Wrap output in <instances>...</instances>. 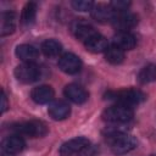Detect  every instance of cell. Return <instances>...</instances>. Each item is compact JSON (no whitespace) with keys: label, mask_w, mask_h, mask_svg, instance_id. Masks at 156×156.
Returning <instances> with one entry per match:
<instances>
[{"label":"cell","mask_w":156,"mask_h":156,"mask_svg":"<svg viewBox=\"0 0 156 156\" xmlns=\"http://www.w3.org/2000/svg\"><path fill=\"white\" fill-rule=\"evenodd\" d=\"M152 156H156V155H152Z\"/></svg>","instance_id":"27"},{"label":"cell","mask_w":156,"mask_h":156,"mask_svg":"<svg viewBox=\"0 0 156 156\" xmlns=\"http://www.w3.org/2000/svg\"><path fill=\"white\" fill-rule=\"evenodd\" d=\"M102 118L110 123H124L133 118V108L130 106L116 104L102 112Z\"/></svg>","instance_id":"3"},{"label":"cell","mask_w":156,"mask_h":156,"mask_svg":"<svg viewBox=\"0 0 156 156\" xmlns=\"http://www.w3.org/2000/svg\"><path fill=\"white\" fill-rule=\"evenodd\" d=\"M48 112L50 115V117L55 121H61V119H65L69 116L71 113V107L69 105L63 101V100H56L54 102H51L49 105V108H48Z\"/></svg>","instance_id":"11"},{"label":"cell","mask_w":156,"mask_h":156,"mask_svg":"<svg viewBox=\"0 0 156 156\" xmlns=\"http://www.w3.org/2000/svg\"><path fill=\"white\" fill-rule=\"evenodd\" d=\"M37 15V4L35 2H27L26 6L23 7L22 15H21V22L24 26H30Z\"/></svg>","instance_id":"22"},{"label":"cell","mask_w":156,"mask_h":156,"mask_svg":"<svg viewBox=\"0 0 156 156\" xmlns=\"http://www.w3.org/2000/svg\"><path fill=\"white\" fill-rule=\"evenodd\" d=\"M16 56L22 60L23 62H34L38 56H39V51L35 46L29 45V44H21L16 48Z\"/></svg>","instance_id":"16"},{"label":"cell","mask_w":156,"mask_h":156,"mask_svg":"<svg viewBox=\"0 0 156 156\" xmlns=\"http://www.w3.org/2000/svg\"><path fill=\"white\" fill-rule=\"evenodd\" d=\"M58 68L67 74H74L82 69V61L77 55L66 52L58 58Z\"/></svg>","instance_id":"6"},{"label":"cell","mask_w":156,"mask_h":156,"mask_svg":"<svg viewBox=\"0 0 156 156\" xmlns=\"http://www.w3.org/2000/svg\"><path fill=\"white\" fill-rule=\"evenodd\" d=\"M138 80L141 84H147L156 80V65L150 63L143 67L138 74Z\"/></svg>","instance_id":"21"},{"label":"cell","mask_w":156,"mask_h":156,"mask_svg":"<svg viewBox=\"0 0 156 156\" xmlns=\"http://www.w3.org/2000/svg\"><path fill=\"white\" fill-rule=\"evenodd\" d=\"M108 5L115 11V13H119V12H126L127 9L130 6V2L126 0H113Z\"/></svg>","instance_id":"24"},{"label":"cell","mask_w":156,"mask_h":156,"mask_svg":"<svg viewBox=\"0 0 156 156\" xmlns=\"http://www.w3.org/2000/svg\"><path fill=\"white\" fill-rule=\"evenodd\" d=\"M41 51L44 52L45 56L55 57V56H58V54H61L62 45L55 39H48L41 44Z\"/></svg>","instance_id":"19"},{"label":"cell","mask_w":156,"mask_h":156,"mask_svg":"<svg viewBox=\"0 0 156 156\" xmlns=\"http://www.w3.org/2000/svg\"><path fill=\"white\" fill-rule=\"evenodd\" d=\"M54 89L50 85H39L30 93V98L37 104H48L54 99Z\"/></svg>","instance_id":"14"},{"label":"cell","mask_w":156,"mask_h":156,"mask_svg":"<svg viewBox=\"0 0 156 156\" xmlns=\"http://www.w3.org/2000/svg\"><path fill=\"white\" fill-rule=\"evenodd\" d=\"M9 108V102H7V98L4 90H1V112L4 113L6 110Z\"/></svg>","instance_id":"26"},{"label":"cell","mask_w":156,"mask_h":156,"mask_svg":"<svg viewBox=\"0 0 156 156\" xmlns=\"http://www.w3.org/2000/svg\"><path fill=\"white\" fill-rule=\"evenodd\" d=\"M113 45L119 48L121 50H132L136 45L135 37L129 32H117L113 35Z\"/></svg>","instance_id":"13"},{"label":"cell","mask_w":156,"mask_h":156,"mask_svg":"<svg viewBox=\"0 0 156 156\" xmlns=\"http://www.w3.org/2000/svg\"><path fill=\"white\" fill-rule=\"evenodd\" d=\"M15 76L21 83L29 84L37 82L40 78L41 71L40 67L34 62H23L15 68Z\"/></svg>","instance_id":"5"},{"label":"cell","mask_w":156,"mask_h":156,"mask_svg":"<svg viewBox=\"0 0 156 156\" xmlns=\"http://www.w3.org/2000/svg\"><path fill=\"white\" fill-rule=\"evenodd\" d=\"M106 98L110 100L116 101V104H122L126 106H134L143 102L146 99V95L139 89H122L117 91H108L106 93Z\"/></svg>","instance_id":"2"},{"label":"cell","mask_w":156,"mask_h":156,"mask_svg":"<svg viewBox=\"0 0 156 156\" xmlns=\"http://www.w3.org/2000/svg\"><path fill=\"white\" fill-rule=\"evenodd\" d=\"M98 147L95 146V145H88L87 147H84L79 154H78V156H96V154H98Z\"/></svg>","instance_id":"25"},{"label":"cell","mask_w":156,"mask_h":156,"mask_svg":"<svg viewBox=\"0 0 156 156\" xmlns=\"http://www.w3.org/2000/svg\"><path fill=\"white\" fill-rule=\"evenodd\" d=\"M72 7L77 11H82V12H85V11H91V9L94 7V2L90 1V0H73L71 2Z\"/></svg>","instance_id":"23"},{"label":"cell","mask_w":156,"mask_h":156,"mask_svg":"<svg viewBox=\"0 0 156 156\" xmlns=\"http://www.w3.org/2000/svg\"><path fill=\"white\" fill-rule=\"evenodd\" d=\"M16 29V13L13 11H7L1 15V24H0V35H10Z\"/></svg>","instance_id":"17"},{"label":"cell","mask_w":156,"mask_h":156,"mask_svg":"<svg viewBox=\"0 0 156 156\" xmlns=\"http://www.w3.org/2000/svg\"><path fill=\"white\" fill-rule=\"evenodd\" d=\"M12 130L20 135H27L30 138H41L48 134V127L41 121H27L12 126Z\"/></svg>","instance_id":"4"},{"label":"cell","mask_w":156,"mask_h":156,"mask_svg":"<svg viewBox=\"0 0 156 156\" xmlns=\"http://www.w3.org/2000/svg\"><path fill=\"white\" fill-rule=\"evenodd\" d=\"M106 140L111 146V150L117 155H123L136 146V139L122 132H112L106 135Z\"/></svg>","instance_id":"1"},{"label":"cell","mask_w":156,"mask_h":156,"mask_svg":"<svg viewBox=\"0 0 156 156\" xmlns=\"http://www.w3.org/2000/svg\"><path fill=\"white\" fill-rule=\"evenodd\" d=\"M89 140L85 136H77L66 143H63L60 147V156H72L74 154H79L84 147L89 145Z\"/></svg>","instance_id":"8"},{"label":"cell","mask_w":156,"mask_h":156,"mask_svg":"<svg viewBox=\"0 0 156 156\" xmlns=\"http://www.w3.org/2000/svg\"><path fill=\"white\" fill-rule=\"evenodd\" d=\"M65 95H66V98H68V100H71L74 104H84L89 98L88 91L83 87L74 84V83L66 85Z\"/></svg>","instance_id":"10"},{"label":"cell","mask_w":156,"mask_h":156,"mask_svg":"<svg viewBox=\"0 0 156 156\" xmlns=\"http://www.w3.org/2000/svg\"><path fill=\"white\" fill-rule=\"evenodd\" d=\"M111 22H112V26L116 29H118V32H128V29L136 26L138 17L136 15L126 11V12L115 13Z\"/></svg>","instance_id":"7"},{"label":"cell","mask_w":156,"mask_h":156,"mask_svg":"<svg viewBox=\"0 0 156 156\" xmlns=\"http://www.w3.org/2000/svg\"><path fill=\"white\" fill-rule=\"evenodd\" d=\"M105 58L112 65H119L124 60V51L115 45L108 46V49L105 51Z\"/></svg>","instance_id":"20"},{"label":"cell","mask_w":156,"mask_h":156,"mask_svg":"<svg viewBox=\"0 0 156 156\" xmlns=\"http://www.w3.org/2000/svg\"><path fill=\"white\" fill-rule=\"evenodd\" d=\"M71 30L74 34V37L77 39L82 40L83 43H85L88 39H90L91 37H94L95 34H98L95 32V29L90 24H88L87 22H84L82 20L74 21L72 23V26H71Z\"/></svg>","instance_id":"9"},{"label":"cell","mask_w":156,"mask_h":156,"mask_svg":"<svg viewBox=\"0 0 156 156\" xmlns=\"http://www.w3.org/2000/svg\"><path fill=\"white\" fill-rule=\"evenodd\" d=\"M85 48L88 51L90 52H94V54H99V52H104L108 49V44H107V40L100 35L99 33L95 34L94 37H91L90 39H88L85 43H84Z\"/></svg>","instance_id":"18"},{"label":"cell","mask_w":156,"mask_h":156,"mask_svg":"<svg viewBox=\"0 0 156 156\" xmlns=\"http://www.w3.org/2000/svg\"><path fill=\"white\" fill-rule=\"evenodd\" d=\"M115 16V11L110 7V5H106V4H98V5H94V7L91 9V17L98 21V22H108V21H112Z\"/></svg>","instance_id":"15"},{"label":"cell","mask_w":156,"mask_h":156,"mask_svg":"<svg viewBox=\"0 0 156 156\" xmlns=\"http://www.w3.org/2000/svg\"><path fill=\"white\" fill-rule=\"evenodd\" d=\"M26 146V141L20 135H10L2 140L1 147L5 154L7 155H15L21 152Z\"/></svg>","instance_id":"12"}]
</instances>
